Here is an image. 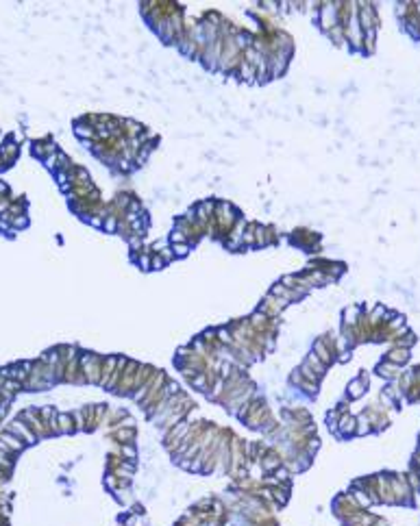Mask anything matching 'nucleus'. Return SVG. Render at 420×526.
I'll use <instances>...</instances> for the list:
<instances>
[{"instance_id":"obj_21","label":"nucleus","mask_w":420,"mask_h":526,"mask_svg":"<svg viewBox=\"0 0 420 526\" xmlns=\"http://www.w3.org/2000/svg\"><path fill=\"white\" fill-rule=\"evenodd\" d=\"M57 424H59V435H70V433L76 431V428H74V417H72V413L59 411V413H57Z\"/></svg>"},{"instance_id":"obj_26","label":"nucleus","mask_w":420,"mask_h":526,"mask_svg":"<svg viewBox=\"0 0 420 526\" xmlns=\"http://www.w3.org/2000/svg\"><path fill=\"white\" fill-rule=\"evenodd\" d=\"M255 233H257V224H255V222H248L244 235H242V244L244 246H257V237H255Z\"/></svg>"},{"instance_id":"obj_7","label":"nucleus","mask_w":420,"mask_h":526,"mask_svg":"<svg viewBox=\"0 0 420 526\" xmlns=\"http://www.w3.org/2000/svg\"><path fill=\"white\" fill-rule=\"evenodd\" d=\"M290 305L287 300H283V298H277V296H272V294H268L261 300V305H259V309L264 315H268V318H279L281 315V311L286 309V307Z\"/></svg>"},{"instance_id":"obj_15","label":"nucleus","mask_w":420,"mask_h":526,"mask_svg":"<svg viewBox=\"0 0 420 526\" xmlns=\"http://www.w3.org/2000/svg\"><path fill=\"white\" fill-rule=\"evenodd\" d=\"M259 463H261V470H264L266 474H270V472H277V470L283 465V461H281V454H279V453L268 450V453H266L264 457L259 459Z\"/></svg>"},{"instance_id":"obj_32","label":"nucleus","mask_w":420,"mask_h":526,"mask_svg":"<svg viewBox=\"0 0 420 526\" xmlns=\"http://www.w3.org/2000/svg\"><path fill=\"white\" fill-rule=\"evenodd\" d=\"M168 241H170V244H188V237H185L179 229H172L170 235H168Z\"/></svg>"},{"instance_id":"obj_13","label":"nucleus","mask_w":420,"mask_h":526,"mask_svg":"<svg viewBox=\"0 0 420 526\" xmlns=\"http://www.w3.org/2000/svg\"><path fill=\"white\" fill-rule=\"evenodd\" d=\"M31 150H33V155L39 157V159L44 161L46 157H50V155H55V152H59V148H57V144H55L53 139L46 137V139H39V142H33Z\"/></svg>"},{"instance_id":"obj_4","label":"nucleus","mask_w":420,"mask_h":526,"mask_svg":"<svg viewBox=\"0 0 420 526\" xmlns=\"http://www.w3.org/2000/svg\"><path fill=\"white\" fill-rule=\"evenodd\" d=\"M359 4V26L362 31H377L379 26V13H377L375 2H357Z\"/></svg>"},{"instance_id":"obj_38","label":"nucleus","mask_w":420,"mask_h":526,"mask_svg":"<svg viewBox=\"0 0 420 526\" xmlns=\"http://www.w3.org/2000/svg\"><path fill=\"white\" fill-rule=\"evenodd\" d=\"M157 254H159V257H161L166 263H170V261H174V259H176V257H174V253H172V246H166V248L159 250Z\"/></svg>"},{"instance_id":"obj_29","label":"nucleus","mask_w":420,"mask_h":526,"mask_svg":"<svg viewBox=\"0 0 420 526\" xmlns=\"http://www.w3.org/2000/svg\"><path fill=\"white\" fill-rule=\"evenodd\" d=\"M368 433H372V424H370V417H368V413L363 411L362 416L357 417V435H368Z\"/></svg>"},{"instance_id":"obj_14","label":"nucleus","mask_w":420,"mask_h":526,"mask_svg":"<svg viewBox=\"0 0 420 526\" xmlns=\"http://www.w3.org/2000/svg\"><path fill=\"white\" fill-rule=\"evenodd\" d=\"M338 433L342 437H351V435H357V417L353 413H344L338 422Z\"/></svg>"},{"instance_id":"obj_17","label":"nucleus","mask_w":420,"mask_h":526,"mask_svg":"<svg viewBox=\"0 0 420 526\" xmlns=\"http://www.w3.org/2000/svg\"><path fill=\"white\" fill-rule=\"evenodd\" d=\"M409 357H412V350H407V348H396V346H392L390 350L385 352V361L396 363V365H401V367H403L405 363L409 361Z\"/></svg>"},{"instance_id":"obj_16","label":"nucleus","mask_w":420,"mask_h":526,"mask_svg":"<svg viewBox=\"0 0 420 526\" xmlns=\"http://www.w3.org/2000/svg\"><path fill=\"white\" fill-rule=\"evenodd\" d=\"M74 133H76V137H81L83 142H96V139H98L96 128L90 127V124H87L83 118L74 122Z\"/></svg>"},{"instance_id":"obj_5","label":"nucleus","mask_w":420,"mask_h":526,"mask_svg":"<svg viewBox=\"0 0 420 526\" xmlns=\"http://www.w3.org/2000/svg\"><path fill=\"white\" fill-rule=\"evenodd\" d=\"M318 24L320 29L331 31L333 26H338V2H320L318 7Z\"/></svg>"},{"instance_id":"obj_22","label":"nucleus","mask_w":420,"mask_h":526,"mask_svg":"<svg viewBox=\"0 0 420 526\" xmlns=\"http://www.w3.org/2000/svg\"><path fill=\"white\" fill-rule=\"evenodd\" d=\"M363 315V309L359 305H351V307H346L344 309V313H342V318H344V326H355V324L359 322V318Z\"/></svg>"},{"instance_id":"obj_36","label":"nucleus","mask_w":420,"mask_h":526,"mask_svg":"<svg viewBox=\"0 0 420 526\" xmlns=\"http://www.w3.org/2000/svg\"><path fill=\"white\" fill-rule=\"evenodd\" d=\"M57 163H59V152H55V155H50V157H46L44 159V165L48 167L50 172H57Z\"/></svg>"},{"instance_id":"obj_11","label":"nucleus","mask_w":420,"mask_h":526,"mask_svg":"<svg viewBox=\"0 0 420 526\" xmlns=\"http://www.w3.org/2000/svg\"><path fill=\"white\" fill-rule=\"evenodd\" d=\"M403 367L401 365H396V363H390V361H381L379 365H377V374L381 376L383 381H388V383H392V381H399L401 379V374H403Z\"/></svg>"},{"instance_id":"obj_1","label":"nucleus","mask_w":420,"mask_h":526,"mask_svg":"<svg viewBox=\"0 0 420 526\" xmlns=\"http://www.w3.org/2000/svg\"><path fill=\"white\" fill-rule=\"evenodd\" d=\"M102 361H105L102 355H96V352H81V372H83V376H85V383H90V385L100 383Z\"/></svg>"},{"instance_id":"obj_2","label":"nucleus","mask_w":420,"mask_h":526,"mask_svg":"<svg viewBox=\"0 0 420 526\" xmlns=\"http://www.w3.org/2000/svg\"><path fill=\"white\" fill-rule=\"evenodd\" d=\"M18 417H20V420H24L26 424H29V428L37 435V439H39V437H48L50 435L48 428H46V424H44V420H41V416H39V407H26Z\"/></svg>"},{"instance_id":"obj_30","label":"nucleus","mask_w":420,"mask_h":526,"mask_svg":"<svg viewBox=\"0 0 420 526\" xmlns=\"http://www.w3.org/2000/svg\"><path fill=\"white\" fill-rule=\"evenodd\" d=\"M72 417H74V428H76V431H85V428H87L85 407H83V409H76V411L72 413Z\"/></svg>"},{"instance_id":"obj_27","label":"nucleus","mask_w":420,"mask_h":526,"mask_svg":"<svg viewBox=\"0 0 420 526\" xmlns=\"http://www.w3.org/2000/svg\"><path fill=\"white\" fill-rule=\"evenodd\" d=\"M377 31H366L363 33V46H362V53H366V54H372L375 53V48H377Z\"/></svg>"},{"instance_id":"obj_23","label":"nucleus","mask_w":420,"mask_h":526,"mask_svg":"<svg viewBox=\"0 0 420 526\" xmlns=\"http://www.w3.org/2000/svg\"><path fill=\"white\" fill-rule=\"evenodd\" d=\"M326 37H329L331 41H333L335 46H344V48H348V44H346V33H344V26H333L331 31H326L325 33Z\"/></svg>"},{"instance_id":"obj_42","label":"nucleus","mask_w":420,"mask_h":526,"mask_svg":"<svg viewBox=\"0 0 420 526\" xmlns=\"http://www.w3.org/2000/svg\"><path fill=\"white\" fill-rule=\"evenodd\" d=\"M9 474H11V472H4V470H0V485H4V483L9 481Z\"/></svg>"},{"instance_id":"obj_25","label":"nucleus","mask_w":420,"mask_h":526,"mask_svg":"<svg viewBox=\"0 0 420 526\" xmlns=\"http://www.w3.org/2000/svg\"><path fill=\"white\" fill-rule=\"evenodd\" d=\"M270 294L272 296H277V298H283V300H287V302H296V300H301L294 291H290L286 285H281V283H277V285H272V290H270Z\"/></svg>"},{"instance_id":"obj_35","label":"nucleus","mask_w":420,"mask_h":526,"mask_svg":"<svg viewBox=\"0 0 420 526\" xmlns=\"http://www.w3.org/2000/svg\"><path fill=\"white\" fill-rule=\"evenodd\" d=\"M0 470H4V472H11L13 470V457H9L2 450H0Z\"/></svg>"},{"instance_id":"obj_37","label":"nucleus","mask_w":420,"mask_h":526,"mask_svg":"<svg viewBox=\"0 0 420 526\" xmlns=\"http://www.w3.org/2000/svg\"><path fill=\"white\" fill-rule=\"evenodd\" d=\"M122 454L127 457L129 461H133L135 459V454H137V450H135V441H131V444H124L122 446Z\"/></svg>"},{"instance_id":"obj_10","label":"nucleus","mask_w":420,"mask_h":526,"mask_svg":"<svg viewBox=\"0 0 420 526\" xmlns=\"http://www.w3.org/2000/svg\"><path fill=\"white\" fill-rule=\"evenodd\" d=\"M18 155H20V144H18L13 137L4 139V142L0 144V159L4 161V165H7V167L11 165V163H16Z\"/></svg>"},{"instance_id":"obj_34","label":"nucleus","mask_w":420,"mask_h":526,"mask_svg":"<svg viewBox=\"0 0 420 526\" xmlns=\"http://www.w3.org/2000/svg\"><path fill=\"white\" fill-rule=\"evenodd\" d=\"M29 226V216H16L11 220V229L13 231H20V229H26Z\"/></svg>"},{"instance_id":"obj_9","label":"nucleus","mask_w":420,"mask_h":526,"mask_svg":"<svg viewBox=\"0 0 420 526\" xmlns=\"http://www.w3.org/2000/svg\"><path fill=\"white\" fill-rule=\"evenodd\" d=\"M246 224H248V222L244 220V218H240V220L235 222V226H233L231 231H229V235L225 237V241H222V244L227 246L229 250H237V248H242V235H244V231H246Z\"/></svg>"},{"instance_id":"obj_31","label":"nucleus","mask_w":420,"mask_h":526,"mask_svg":"<svg viewBox=\"0 0 420 526\" xmlns=\"http://www.w3.org/2000/svg\"><path fill=\"white\" fill-rule=\"evenodd\" d=\"M170 246H172V253H174L176 259L188 257L190 250H192V246H190V244H170Z\"/></svg>"},{"instance_id":"obj_6","label":"nucleus","mask_w":420,"mask_h":526,"mask_svg":"<svg viewBox=\"0 0 420 526\" xmlns=\"http://www.w3.org/2000/svg\"><path fill=\"white\" fill-rule=\"evenodd\" d=\"M24 448H26L24 441H22L20 437H16L13 433H9L7 428L0 433V450H2V453H7L9 457H16V454H20Z\"/></svg>"},{"instance_id":"obj_43","label":"nucleus","mask_w":420,"mask_h":526,"mask_svg":"<svg viewBox=\"0 0 420 526\" xmlns=\"http://www.w3.org/2000/svg\"><path fill=\"white\" fill-rule=\"evenodd\" d=\"M412 470H414V474H416V476H418V481H420V468H412Z\"/></svg>"},{"instance_id":"obj_18","label":"nucleus","mask_w":420,"mask_h":526,"mask_svg":"<svg viewBox=\"0 0 420 526\" xmlns=\"http://www.w3.org/2000/svg\"><path fill=\"white\" fill-rule=\"evenodd\" d=\"M144 131H146V127L139 124L137 120H122V137L124 139H137Z\"/></svg>"},{"instance_id":"obj_39","label":"nucleus","mask_w":420,"mask_h":526,"mask_svg":"<svg viewBox=\"0 0 420 526\" xmlns=\"http://www.w3.org/2000/svg\"><path fill=\"white\" fill-rule=\"evenodd\" d=\"M166 261L159 257V254H153V270H161V268H166Z\"/></svg>"},{"instance_id":"obj_45","label":"nucleus","mask_w":420,"mask_h":526,"mask_svg":"<svg viewBox=\"0 0 420 526\" xmlns=\"http://www.w3.org/2000/svg\"><path fill=\"white\" fill-rule=\"evenodd\" d=\"M2 198H4V196H2V194H0V200H2Z\"/></svg>"},{"instance_id":"obj_12","label":"nucleus","mask_w":420,"mask_h":526,"mask_svg":"<svg viewBox=\"0 0 420 526\" xmlns=\"http://www.w3.org/2000/svg\"><path fill=\"white\" fill-rule=\"evenodd\" d=\"M366 389H368V374L363 372L362 376H357V379H353L351 383L346 385V396H348V400H357V398H362L363 394H366Z\"/></svg>"},{"instance_id":"obj_8","label":"nucleus","mask_w":420,"mask_h":526,"mask_svg":"<svg viewBox=\"0 0 420 526\" xmlns=\"http://www.w3.org/2000/svg\"><path fill=\"white\" fill-rule=\"evenodd\" d=\"M7 431H9V433H13L16 437H20V439L24 441L26 446H31V444H35V441H37V435L31 431L29 424H26L24 420H20V417H16V420L9 422V424H7Z\"/></svg>"},{"instance_id":"obj_33","label":"nucleus","mask_w":420,"mask_h":526,"mask_svg":"<svg viewBox=\"0 0 420 526\" xmlns=\"http://www.w3.org/2000/svg\"><path fill=\"white\" fill-rule=\"evenodd\" d=\"M118 218L115 216H107L105 218V224H102V229H105L107 233H118Z\"/></svg>"},{"instance_id":"obj_24","label":"nucleus","mask_w":420,"mask_h":526,"mask_svg":"<svg viewBox=\"0 0 420 526\" xmlns=\"http://www.w3.org/2000/svg\"><path fill=\"white\" fill-rule=\"evenodd\" d=\"M237 76L242 78V81H246V83H253V81H257V68L255 66H250V63H246V61H242V66L240 70H237Z\"/></svg>"},{"instance_id":"obj_40","label":"nucleus","mask_w":420,"mask_h":526,"mask_svg":"<svg viewBox=\"0 0 420 526\" xmlns=\"http://www.w3.org/2000/svg\"><path fill=\"white\" fill-rule=\"evenodd\" d=\"M412 468H420V446L416 448V453H414V457H412Z\"/></svg>"},{"instance_id":"obj_3","label":"nucleus","mask_w":420,"mask_h":526,"mask_svg":"<svg viewBox=\"0 0 420 526\" xmlns=\"http://www.w3.org/2000/svg\"><path fill=\"white\" fill-rule=\"evenodd\" d=\"M290 54L292 53H286V50H274V53H270L266 57V61H268V78H277L286 72L287 66H290Z\"/></svg>"},{"instance_id":"obj_20","label":"nucleus","mask_w":420,"mask_h":526,"mask_svg":"<svg viewBox=\"0 0 420 526\" xmlns=\"http://www.w3.org/2000/svg\"><path fill=\"white\" fill-rule=\"evenodd\" d=\"M115 363H118V357H105V361H102V372H100V387H107L109 385V381H111V374H114V370H115Z\"/></svg>"},{"instance_id":"obj_41","label":"nucleus","mask_w":420,"mask_h":526,"mask_svg":"<svg viewBox=\"0 0 420 526\" xmlns=\"http://www.w3.org/2000/svg\"><path fill=\"white\" fill-rule=\"evenodd\" d=\"M0 194H2V196H11V194H9V185L4 183V181H0Z\"/></svg>"},{"instance_id":"obj_46","label":"nucleus","mask_w":420,"mask_h":526,"mask_svg":"<svg viewBox=\"0 0 420 526\" xmlns=\"http://www.w3.org/2000/svg\"><path fill=\"white\" fill-rule=\"evenodd\" d=\"M418 441H420V435H418Z\"/></svg>"},{"instance_id":"obj_19","label":"nucleus","mask_w":420,"mask_h":526,"mask_svg":"<svg viewBox=\"0 0 420 526\" xmlns=\"http://www.w3.org/2000/svg\"><path fill=\"white\" fill-rule=\"evenodd\" d=\"M255 237H257V246H270L274 239H277V231H274V226H261L257 224V233H255Z\"/></svg>"},{"instance_id":"obj_28","label":"nucleus","mask_w":420,"mask_h":526,"mask_svg":"<svg viewBox=\"0 0 420 526\" xmlns=\"http://www.w3.org/2000/svg\"><path fill=\"white\" fill-rule=\"evenodd\" d=\"M305 363H307V365H309V367H311V370H314V372H316V374H318V376H320V379H323V376H325V370H326V365H325V363H323V361H320V359H318V357H316V355H314V352H309V355H307V359H305Z\"/></svg>"},{"instance_id":"obj_44","label":"nucleus","mask_w":420,"mask_h":526,"mask_svg":"<svg viewBox=\"0 0 420 526\" xmlns=\"http://www.w3.org/2000/svg\"><path fill=\"white\" fill-rule=\"evenodd\" d=\"M7 229H9V226H7V224H2V220H0V231H7Z\"/></svg>"}]
</instances>
